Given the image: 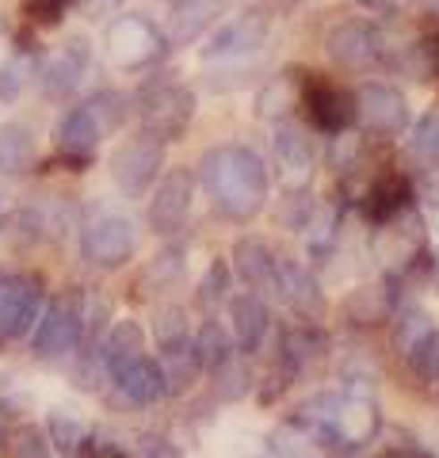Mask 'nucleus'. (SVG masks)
<instances>
[{
    "label": "nucleus",
    "mask_w": 439,
    "mask_h": 458,
    "mask_svg": "<svg viewBox=\"0 0 439 458\" xmlns=\"http://www.w3.org/2000/svg\"><path fill=\"white\" fill-rule=\"evenodd\" d=\"M199 183L225 222H249L264 210L267 199V168L245 146H218L203 157Z\"/></svg>",
    "instance_id": "1"
},
{
    "label": "nucleus",
    "mask_w": 439,
    "mask_h": 458,
    "mask_svg": "<svg viewBox=\"0 0 439 458\" xmlns=\"http://www.w3.org/2000/svg\"><path fill=\"white\" fill-rule=\"evenodd\" d=\"M131 99H126L122 92H100L92 99H84L80 107H73L62 119L58 126V149L69 165L84 168L96 157V149H100V141L115 131V126H122L126 119V107Z\"/></svg>",
    "instance_id": "2"
},
{
    "label": "nucleus",
    "mask_w": 439,
    "mask_h": 458,
    "mask_svg": "<svg viewBox=\"0 0 439 458\" xmlns=\"http://www.w3.org/2000/svg\"><path fill=\"white\" fill-rule=\"evenodd\" d=\"M165 146L157 134L138 131L134 138H126L122 146L111 153V180L119 183V191L126 199H141L153 183H157L161 168H165Z\"/></svg>",
    "instance_id": "3"
},
{
    "label": "nucleus",
    "mask_w": 439,
    "mask_h": 458,
    "mask_svg": "<svg viewBox=\"0 0 439 458\" xmlns=\"http://www.w3.org/2000/svg\"><path fill=\"white\" fill-rule=\"evenodd\" d=\"M134 249H138L134 222L115 210H104L80 225V256H84V264H92L100 271H115L126 260H134Z\"/></svg>",
    "instance_id": "4"
},
{
    "label": "nucleus",
    "mask_w": 439,
    "mask_h": 458,
    "mask_svg": "<svg viewBox=\"0 0 439 458\" xmlns=\"http://www.w3.org/2000/svg\"><path fill=\"white\" fill-rule=\"evenodd\" d=\"M84 291H69L62 298L38 313L35 321V336H31V348L38 360H58V355L73 352L80 344V333H84Z\"/></svg>",
    "instance_id": "5"
},
{
    "label": "nucleus",
    "mask_w": 439,
    "mask_h": 458,
    "mask_svg": "<svg viewBox=\"0 0 439 458\" xmlns=\"http://www.w3.org/2000/svg\"><path fill=\"white\" fill-rule=\"evenodd\" d=\"M168 50V38L165 31L153 20L146 16H119L111 20L107 27V57L115 62L119 69H146V65H157Z\"/></svg>",
    "instance_id": "6"
},
{
    "label": "nucleus",
    "mask_w": 439,
    "mask_h": 458,
    "mask_svg": "<svg viewBox=\"0 0 439 458\" xmlns=\"http://www.w3.org/2000/svg\"><path fill=\"white\" fill-rule=\"evenodd\" d=\"M138 114H141V131L157 134L161 141H176L188 131L191 114H195V96L173 81H157L138 96Z\"/></svg>",
    "instance_id": "7"
},
{
    "label": "nucleus",
    "mask_w": 439,
    "mask_h": 458,
    "mask_svg": "<svg viewBox=\"0 0 439 458\" xmlns=\"http://www.w3.org/2000/svg\"><path fill=\"white\" fill-rule=\"evenodd\" d=\"M267 35H272V20L267 12H237L233 20H225L222 27L210 31V38L203 42V62H241V57H252L264 50Z\"/></svg>",
    "instance_id": "8"
},
{
    "label": "nucleus",
    "mask_w": 439,
    "mask_h": 458,
    "mask_svg": "<svg viewBox=\"0 0 439 458\" xmlns=\"http://www.w3.org/2000/svg\"><path fill=\"white\" fill-rule=\"evenodd\" d=\"M191 203H195V172L191 168L165 172V176H157V188H153L149 210H146L149 229L161 237L180 233V225L191 214Z\"/></svg>",
    "instance_id": "9"
},
{
    "label": "nucleus",
    "mask_w": 439,
    "mask_h": 458,
    "mask_svg": "<svg viewBox=\"0 0 439 458\" xmlns=\"http://www.w3.org/2000/svg\"><path fill=\"white\" fill-rule=\"evenodd\" d=\"M329 57L348 69V73H367V69H378L386 62V38H382L378 27L363 23V20H348L329 31V42H325Z\"/></svg>",
    "instance_id": "10"
},
{
    "label": "nucleus",
    "mask_w": 439,
    "mask_h": 458,
    "mask_svg": "<svg viewBox=\"0 0 439 458\" xmlns=\"http://www.w3.org/2000/svg\"><path fill=\"white\" fill-rule=\"evenodd\" d=\"M272 165H275V176L287 191H306L317 176L314 141H309L294 123H279L275 138H272Z\"/></svg>",
    "instance_id": "11"
},
{
    "label": "nucleus",
    "mask_w": 439,
    "mask_h": 458,
    "mask_svg": "<svg viewBox=\"0 0 439 458\" xmlns=\"http://www.w3.org/2000/svg\"><path fill=\"white\" fill-rule=\"evenodd\" d=\"M42 310V283L35 276L0 279V344L20 340L35 328Z\"/></svg>",
    "instance_id": "12"
},
{
    "label": "nucleus",
    "mask_w": 439,
    "mask_h": 458,
    "mask_svg": "<svg viewBox=\"0 0 439 458\" xmlns=\"http://www.w3.org/2000/svg\"><path fill=\"white\" fill-rule=\"evenodd\" d=\"M356 99V119L378 138L401 134L409 123V104L405 96L393 89V84H363V89L351 96Z\"/></svg>",
    "instance_id": "13"
},
{
    "label": "nucleus",
    "mask_w": 439,
    "mask_h": 458,
    "mask_svg": "<svg viewBox=\"0 0 439 458\" xmlns=\"http://www.w3.org/2000/svg\"><path fill=\"white\" fill-rule=\"evenodd\" d=\"M275 294L287 302L291 313H299L302 321H317L325 313V291H321L317 276L302 260H294V256H279V264H275Z\"/></svg>",
    "instance_id": "14"
},
{
    "label": "nucleus",
    "mask_w": 439,
    "mask_h": 458,
    "mask_svg": "<svg viewBox=\"0 0 439 458\" xmlns=\"http://www.w3.org/2000/svg\"><path fill=\"white\" fill-rule=\"evenodd\" d=\"M225 310H230V336H233V348L241 355H257L264 348L267 333H272V310L257 291H245V294H230L225 298Z\"/></svg>",
    "instance_id": "15"
},
{
    "label": "nucleus",
    "mask_w": 439,
    "mask_h": 458,
    "mask_svg": "<svg viewBox=\"0 0 439 458\" xmlns=\"http://www.w3.org/2000/svg\"><path fill=\"white\" fill-rule=\"evenodd\" d=\"M92 65V47L84 38H69L62 42L58 50H54L46 62H42L38 69V81H42V92H46L50 99H65L69 92L80 89L84 73H89Z\"/></svg>",
    "instance_id": "16"
},
{
    "label": "nucleus",
    "mask_w": 439,
    "mask_h": 458,
    "mask_svg": "<svg viewBox=\"0 0 439 458\" xmlns=\"http://www.w3.org/2000/svg\"><path fill=\"white\" fill-rule=\"evenodd\" d=\"M111 386H115V394L126 401V405H134V409L157 405V401L168 394V390H165L161 363L149 360L146 352L134 355L131 363H122V367L111 370Z\"/></svg>",
    "instance_id": "17"
},
{
    "label": "nucleus",
    "mask_w": 439,
    "mask_h": 458,
    "mask_svg": "<svg viewBox=\"0 0 439 458\" xmlns=\"http://www.w3.org/2000/svg\"><path fill=\"white\" fill-rule=\"evenodd\" d=\"M413 199H417L413 183H409L401 172H386V176H378L371 188L363 191L359 210L371 225H386V222H393L398 214H405L409 207H413Z\"/></svg>",
    "instance_id": "18"
},
{
    "label": "nucleus",
    "mask_w": 439,
    "mask_h": 458,
    "mask_svg": "<svg viewBox=\"0 0 439 458\" xmlns=\"http://www.w3.org/2000/svg\"><path fill=\"white\" fill-rule=\"evenodd\" d=\"M302 104L309 111V119H314V126H321L325 134H344L348 126L356 123V99H351L348 92L333 89V84H325V81L306 84Z\"/></svg>",
    "instance_id": "19"
},
{
    "label": "nucleus",
    "mask_w": 439,
    "mask_h": 458,
    "mask_svg": "<svg viewBox=\"0 0 439 458\" xmlns=\"http://www.w3.org/2000/svg\"><path fill=\"white\" fill-rule=\"evenodd\" d=\"M325 352V336H321V328L314 321H299V325H291V328H283V336H279V363L275 370L283 378H299L302 370L317 360V355Z\"/></svg>",
    "instance_id": "20"
},
{
    "label": "nucleus",
    "mask_w": 439,
    "mask_h": 458,
    "mask_svg": "<svg viewBox=\"0 0 439 458\" xmlns=\"http://www.w3.org/2000/svg\"><path fill=\"white\" fill-rule=\"evenodd\" d=\"M275 264H279V252L260 237H245L233 245V271L252 286V291L275 294Z\"/></svg>",
    "instance_id": "21"
},
{
    "label": "nucleus",
    "mask_w": 439,
    "mask_h": 458,
    "mask_svg": "<svg viewBox=\"0 0 439 458\" xmlns=\"http://www.w3.org/2000/svg\"><path fill=\"white\" fill-rule=\"evenodd\" d=\"M225 12V0H173V12H168V42L176 47H188L195 42L210 23Z\"/></svg>",
    "instance_id": "22"
},
{
    "label": "nucleus",
    "mask_w": 439,
    "mask_h": 458,
    "mask_svg": "<svg viewBox=\"0 0 439 458\" xmlns=\"http://www.w3.org/2000/svg\"><path fill=\"white\" fill-rule=\"evenodd\" d=\"M141 352H146V333H141V325L138 321H115V325H107V333L100 340V367L111 375L115 367L131 363Z\"/></svg>",
    "instance_id": "23"
},
{
    "label": "nucleus",
    "mask_w": 439,
    "mask_h": 458,
    "mask_svg": "<svg viewBox=\"0 0 439 458\" xmlns=\"http://www.w3.org/2000/svg\"><path fill=\"white\" fill-rule=\"evenodd\" d=\"M35 168V138L20 123L0 126V176H23Z\"/></svg>",
    "instance_id": "24"
},
{
    "label": "nucleus",
    "mask_w": 439,
    "mask_h": 458,
    "mask_svg": "<svg viewBox=\"0 0 439 458\" xmlns=\"http://www.w3.org/2000/svg\"><path fill=\"white\" fill-rule=\"evenodd\" d=\"M191 348H195V360H199L203 370H215L233 355V336L218 318H207L191 333Z\"/></svg>",
    "instance_id": "25"
},
{
    "label": "nucleus",
    "mask_w": 439,
    "mask_h": 458,
    "mask_svg": "<svg viewBox=\"0 0 439 458\" xmlns=\"http://www.w3.org/2000/svg\"><path fill=\"white\" fill-rule=\"evenodd\" d=\"M157 363H161V375H165V390L168 394H188L191 386H195V378L203 375V367H199V360H195L191 344H180V348L161 352Z\"/></svg>",
    "instance_id": "26"
},
{
    "label": "nucleus",
    "mask_w": 439,
    "mask_h": 458,
    "mask_svg": "<svg viewBox=\"0 0 439 458\" xmlns=\"http://www.w3.org/2000/svg\"><path fill=\"white\" fill-rule=\"evenodd\" d=\"M393 313H398V321H393V348H398V355L405 360L417 344H424L435 333V321H432V313L420 310V306H405V310H393Z\"/></svg>",
    "instance_id": "27"
},
{
    "label": "nucleus",
    "mask_w": 439,
    "mask_h": 458,
    "mask_svg": "<svg viewBox=\"0 0 439 458\" xmlns=\"http://www.w3.org/2000/svg\"><path fill=\"white\" fill-rule=\"evenodd\" d=\"M46 439H50V447H58L62 454H84L92 443V432L73 412L58 409V412H50V420H46Z\"/></svg>",
    "instance_id": "28"
},
{
    "label": "nucleus",
    "mask_w": 439,
    "mask_h": 458,
    "mask_svg": "<svg viewBox=\"0 0 439 458\" xmlns=\"http://www.w3.org/2000/svg\"><path fill=\"white\" fill-rule=\"evenodd\" d=\"M393 310H398V306L390 302V294L382 291V286H363V291H356V294H351L348 302H344L348 321H351V325H363V328L386 321Z\"/></svg>",
    "instance_id": "29"
},
{
    "label": "nucleus",
    "mask_w": 439,
    "mask_h": 458,
    "mask_svg": "<svg viewBox=\"0 0 439 458\" xmlns=\"http://www.w3.org/2000/svg\"><path fill=\"white\" fill-rule=\"evenodd\" d=\"M245 360H249V355L233 352L222 367L210 370V375H215V394H218V401H241V397L252 390V370H249Z\"/></svg>",
    "instance_id": "30"
},
{
    "label": "nucleus",
    "mask_w": 439,
    "mask_h": 458,
    "mask_svg": "<svg viewBox=\"0 0 439 458\" xmlns=\"http://www.w3.org/2000/svg\"><path fill=\"white\" fill-rule=\"evenodd\" d=\"M38 77V57L31 50H16L0 65V99H16Z\"/></svg>",
    "instance_id": "31"
},
{
    "label": "nucleus",
    "mask_w": 439,
    "mask_h": 458,
    "mask_svg": "<svg viewBox=\"0 0 439 458\" xmlns=\"http://www.w3.org/2000/svg\"><path fill=\"white\" fill-rule=\"evenodd\" d=\"M230 291H233V267H230V260H210V267L203 271V279H199V291H195V302H199L203 310H215V306H222L225 298H230Z\"/></svg>",
    "instance_id": "32"
},
{
    "label": "nucleus",
    "mask_w": 439,
    "mask_h": 458,
    "mask_svg": "<svg viewBox=\"0 0 439 458\" xmlns=\"http://www.w3.org/2000/svg\"><path fill=\"white\" fill-rule=\"evenodd\" d=\"M153 336H157L161 352L168 348H180V344H191V325H188V313L180 306H165L153 321Z\"/></svg>",
    "instance_id": "33"
},
{
    "label": "nucleus",
    "mask_w": 439,
    "mask_h": 458,
    "mask_svg": "<svg viewBox=\"0 0 439 458\" xmlns=\"http://www.w3.org/2000/svg\"><path fill=\"white\" fill-rule=\"evenodd\" d=\"M409 153H413L420 165H428V168L439 165V111H428V114H424V119L413 126V138H409Z\"/></svg>",
    "instance_id": "34"
},
{
    "label": "nucleus",
    "mask_w": 439,
    "mask_h": 458,
    "mask_svg": "<svg viewBox=\"0 0 439 458\" xmlns=\"http://www.w3.org/2000/svg\"><path fill=\"white\" fill-rule=\"evenodd\" d=\"M272 451L279 458H317L321 451L314 447V439L306 436V428H299L294 420L287 424H279L275 432H272Z\"/></svg>",
    "instance_id": "35"
},
{
    "label": "nucleus",
    "mask_w": 439,
    "mask_h": 458,
    "mask_svg": "<svg viewBox=\"0 0 439 458\" xmlns=\"http://www.w3.org/2000/svg\"><path fill=\"white\" fill-rule=\"evenodd\" d=\"M183 267H188V252H183L180 245L176 249H165V252H157L149 260V267H146V283L149 286H157V291H168L180 276H183Z\"/></svg>",
    "instance_id": "36"
},
{
    "label": "nucleus",
    "mask_w": 439,
    "mask_h": 458,
    "mask_svg": "<svg viewBox=\"0 0 439 458\" xmlns=\"http://www.w3.org/2000/svg\"><path fill=\"white\" fill-rule=\"evenodd\" d=\"M314 218H317V203H314V199H309L306 191H287V199H283V207H279V225L306 233V229L314 225Z\"/></svg>",
    "instance_id": "37"
},
{
    "label": "nucleus",
    "mask_w": 439,
    "mask_h": 458,
    "mask_svg": "<svg viewBox=\"0 0 439 458\" xmlns=\"http://www.w3.org/2000/svg\"><path fill=\"white\" fill-rule=\"evenodd\" d=\"M8 458H50V439L42 428L23 424L8 436Z\"/></svg>",
    "instance_id": "38"
},
{
    "label": "nucleus",
    "mask_w": 439,
    "mask_h": 458,
    "mask_svg": "<svg viewBox=\"0 0 439 458\" xmlns=\"http://www.w3.org/2000/svg\"><path fill=\"white\" fill-rule=\"evenodd\" d=\"M405 363L420 382H439V328L405 355Z\"/></svg>",
    "instance_id": "39"
},
{
    "label": "nucleus",
    "mask_w": 439,
    "mask_h": 458,
    "mask_svg": "<svg viewBox=\"0 0 439 458\" xmlns=\"http://www.w3.org/2000/svg\"><path fill=\"white\" fill-rule=\"evenodd\" d=\"M69 4H73V0H31L27 8H31V16H35L38 23H58L62 12H65Z\"/></svg>",
    "instance_id": "40"
},
{
    "label": "nucleus",
    "mask_w": 439,
    "mask_h": 458,
    "mask_svg": "<svg viewBox=\"0 0 439 458\" xmlns=\"http://www.w3.org/2000/svg\"><path fill=\"white\" fill-rule=\"evenodd\" d=\"M141 451H146V458H180V451L173 447V439H168V436H157V432L141 439Z\"/></svg>",
    "instance_id": "41"
},
{
    "label": "nucleus",
    "mask_w": 439,
    "mask_h": 458,
    "mask_svg": "<svg viewBox=\"0 0 439 458\" xmlns=\"http://www.w3.org/2000/svg\"><path fill=\"white\" fill-rule=\"evenodd\" d=\"M84 458H131L126 454L119 443H107V439H100V443H89V451H84Z\"/></svg>",
    "instance_id": "42"
},
{
    "label": "nucleus",
    "mask_w": 439,
    "mask_h": 458,
    "mask_svg": "<svg viewBox=\"0 0 439 458\" xmlns=\"http://www.w3.org/2000/svg\"><path fill=\"white\" fill-rule=\"evenodd\" d=\"M386 458H432V454L420 447H393V451H386Z\"/></svg>",
    "instance_id": "43"
},
{
    "label": "nucleus",
    "mask_w": 439,
    "mask_h": 458,
    "mask_svg": "<svg viewBox=\"0 0 439 458\" xmlns=\"http://www.w3.org/2000/svg\"><path fill=\"white\" fill-rule=\"evenodd\" d=\"M359 4H371V8H378V4H390V0H359Z\"/></svg>",
    "instance_id": "44"
},
{
    "label": "nucleus",
    "mask_w": 439,
    "mask_h": 458,
    "mask_svg": "<svg viewBox=\"0 0 439 458\" xmlns=\"http://www.w3.org/2000/svg\"><path fill=\"white\" fill-rule=\"evenodd\" d=\"M435 286H439V264H435Z\"/></svg>",
    "instance_id": "45"
},
{
    "label": "nucleus",
    "mask_w": 439,
    "mask_h": 458,
    "mask_svg": "<svg viewBox=\"0 0 439 458\" xmlns=\"http://www.w3.org/2000/svg\"><path fill=\"white\" fill-rule=\"evenodd\" d=\"M0 214H4V207H0Z\"/></svg>",
    "instance_id": "46"
},
{
    "label": "nucleus",
    "mask_w": 439,
    "mask_h": 458,
    "mask_svg": "<svg viewBox=\"0 0 439 458\" xmlns=\"http://www.w3.org/2000/svg\"><path fill=\"white\" fill-rule=\"evenodd\" d=\"M0 279H4V276H0Z\"/></svg>",
    "instance_id": "47"
},
{
    "label": "nucleus",
    "mask_w": 439,
    "mask_h": 458,
    "mask_svg": "<svg viewBox=\"0 0 439 458\" xmlns=\"http://www.w3.org/2000/svg\"><path fill=\"white\" fill-rule=\"evenodd\" d=\"M0 27H4V23H0Z\"/></svg>",
    "instance_id": "48"
}]
</instances>
